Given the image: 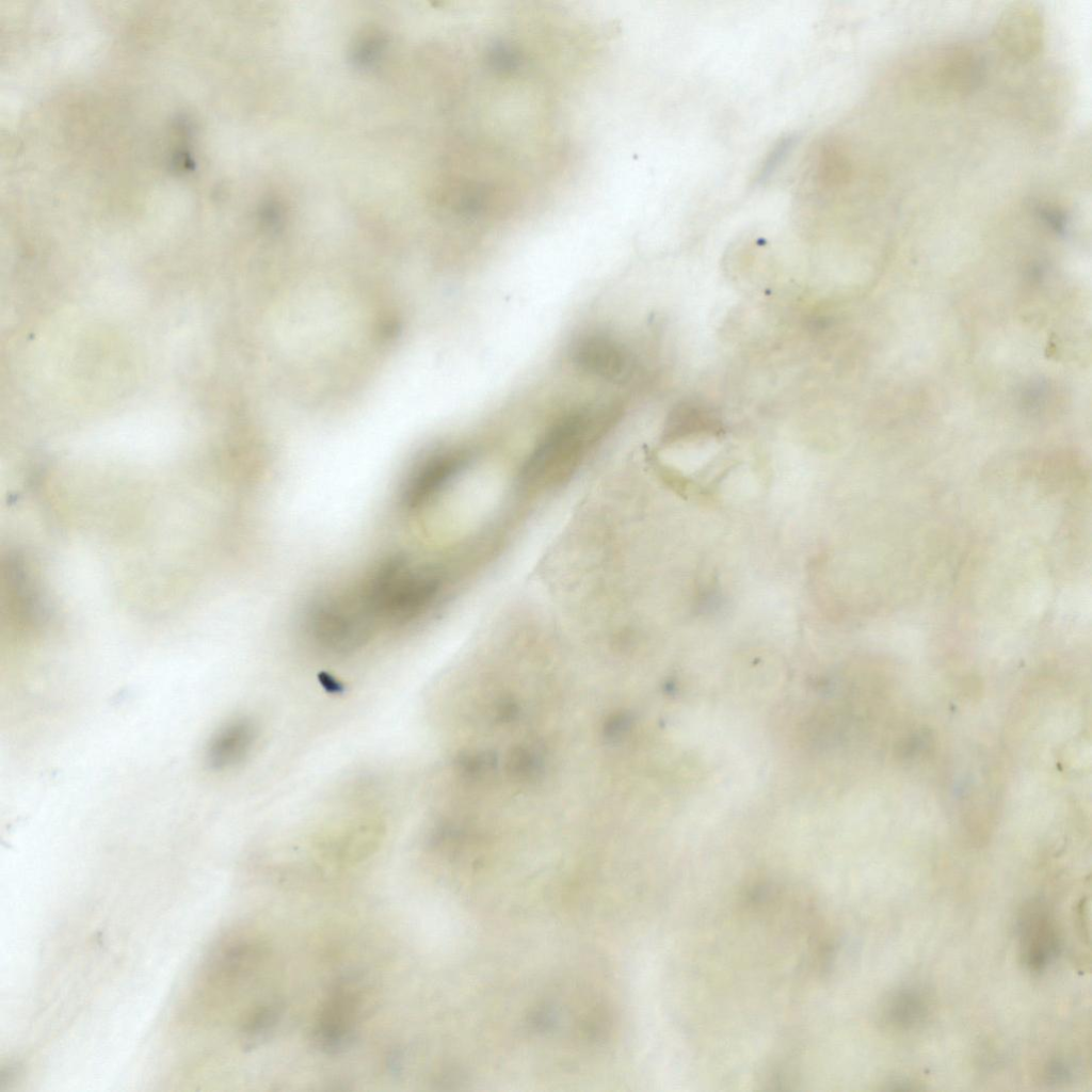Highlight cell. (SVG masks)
Instances as JSON below:
<instances>
[{
    "label": "cell",
    "instance_id": "6da1fadb",
    "mask_svg": "<svg viewBox=\"0 0 1092 1092\" xmlns=\"http://www.w3.org/2000/svg\"><path fill=\"white\" fill-rule=\"evenodd\" d=\"M617 418L619 407L613 403L590 405L562 416L528 456L520 471V485L531 488L564 480Z\"/></svg>",
    "mask_w": 1092,
    "mask_h": 1092
},
{
    "label": "cell",
    "instance_id": "7a4b0ae2",
    "mask_svg": "<svg viewBox=\"0 0 1092 1092\" xmlns=\"http://www.w3.org/2000/svg\"><path fill=\"white\" fill-rule=\"evenodd\" d=\"M982 51L968 43H953L925 52L910 67L913 92L934 101H952L975 92L985 76Z\"/></svg>",
    "mask_w": 1092,
    "mask_h": 1092
},
{
    "label": "cell",
    "instance_id": "3957f363",
    "mask_svg": "<svg viewBox=\"0 0 1092 1092\" xmlns=\"http://www.w3.org/2000/svg\"><path fill=\"white\" fill-rule=\"evenodd\" d=\"M303 626L311 643L331 654L360 647L375 628L355 591L314 598L305 610Z\"/></svg>",
    "mask_w": 1092,
    "mask_h": 1092
},
{
    "label": "cell",
    "instance_id": "277c9868",
    "mask_svg": "<svg viewBox=\"0 0 1092 1092\" xmlns=\"http://www.w3.org/2000/svg\"><path fill=\"white\" fill-rule=\"evenodd\" d=\"M475 452L468 447H448L420 459L407 470L400 487L402 504L419 509L450 486L472 462Z\"/></svg>",
    "mask_w": 1092,
    "mask_h": 1092
},
{
    "label": "cell",
    "instance_id": "5b68a950",
    "mask_svg": "<svg viewBox=\"0 0 1092 1092\" xmlns=\"http://www.w3.org/2000/svg\"><path fill=\"white\" fill-rule=\"evenodd\" d=\"M1016 930L1022 964L1033 975L1044 973L1061 949L1056 920L1044 899L1032 898L1022 905Z\"/></svg>",
    "mask_w": 1092,
    "mask_h": 1092
},
{
    "label": "cell",
    "instance_id": "8992f818",
    "mask_svg": "<svg viewBox=\"0 0 1092 1092\" xmlns=\"http://www.w3.org/2000/svg\"><path fill=\"white\" fill-rule=\"evenodd\" d=\"M364 994L351 983L336 985L320 1010L315 1041L321 1049L336 1053L352 1040L357 1021L362 1014Z\"/></svg>",
    "mask_w": 1092,
    "mask_h": 1092
},
{
    "label": "cell",
    "instance_id": "52a82bcc",
    "mask_svg": "<svg viewBox=\"0 0 1092 1092\" xmlns=\"http://www.w3.org/2000/svg\"><path fill=\"white\" fill-rule=\"evenodd\" d=\"M568 355L576 368L606 381L623 380L630 368L629 354L623 343L600 330L578 334L569 346Z\"/></svg>",
    "mask_w": 1092,
    "mask_h": 1092
},
{
    "label": "cell",
    "instance_id": "ba28073f",
    "mask_svg": "<svg viewBox=\"0 0 1092 1092\" xmlns=\"http://www.w3.org/2000/svg\"><path fill=\"white\" fill-rule=\"evenodd\" d=\"M1044 34L1043 16L1030 2H1017L1006 9L995 28L1001 49L1022 62L1030 61L1041 52Z\"/></svg>",
    "mask_w": 1092,
    "mask_h": 1092
},
{
    "label": "cell",
    "instance_id": "9c48e42d",
    "mask_svg": "<svg viewBox=\"0 0 1092 1092\" xmlns=\"http://www.w3.org/2000/svg\"><path fill=\"white\" fill-rule=\"evenodd\" d=\"M933 1011L929 993L917 984L889 991L879 1009V1022L889 1032L911 1033L922 1028Z\"/></svg>",
    "mask_w": 1092,
    "mask_h": 1092
},
{
    "label": "cell",
    "instance_id": "30bf717a",
    "mask_svg": "<svg viewBox=\"0 0 1092 1092\" xmlns=\"http://www.w3.org/2000/svg\"><path fill=\"white\" fill-rule=\"evenodd\" d=\"M257 738L255 723L245 717L226 722L211 738L207 749V762L215 771H223L242 762Z\"/></svg>",
    "mask_w": 1092,
    "mask_h": 1092
},
{
    "label": "cell",
    "instance_id": "8fae6325",
    "mask_svg": "<svg viewBox=\"0 0 1092 1092\" xmlns=\"http://www.w3.org/2000/svg\"><path fill=\"white\" fill-rule=\"evenodd\" d=\"M716 420L706 407L697 404H680L671 414L665 428L668 438H677L692 432L714 429Z\"/></svg>",
    "mask_w": 1092,
    "mask_h": 1092
},
{
    "label": "cell",
    "instance_id": "7c38bea8",
    "mask_svg": "<svg viewBox=\"0 0 1092 1092\" xmlns=\"http://www.w3.org/2000/svg\"><path fill=\"white\" fill-rule=\"evenodd\" d=\"M1037 215L1051 231L1063 235L1066 230L1067 218L1065 212L1051 204H1041L1035 208Z\"/></svg>",
    "mask_w": 1092,
    "mask_h": 1092
},
{
    "label": "cell",
    "instance_id": "4fadbf2b",
    "mask_svg": "<svg viewBox=\"0 0 1092 1092\" xmlns=\"http://www.w3.org/2000/svg\"><path fill=\"white\" fill-rule=\"evenodd\" d=\"M1072 1069L1062 1058H1051L1044 1067V1079L1047 1085H1065L1072 1078Z\"/></svg>",
    "mask_w": 1092,
    "mask_h": 1092
},
{
    "label": "cell",
    "instance_id": "5bb4252c",
    "mask_svg": "<svg viewBox=\"0 0 1092 1092\" xmlns=\"http://www.w3.org/2000/svg\"><path fill=\"white\" fill-rule=\"evenodd\" d=\"M276 1011L263 1008L257 1011L245 1025V1032L252 1037L264 1033L276 1022Z\"/></svg>",
    "mask_w": 1092,
    "mask_h": 1092
},
{
    "label": "cell",
    "instance_id": "9a60e30c",
    "mask_svg": "<svg viewBox=\"0 0 1092 1092\" xmlns=\"http://www.w3.org/2000/svg\"><path fill=\"white\" fill-rule=\"evenodd\" d=\"M1047 395V387L1044 383L1037 381L1024 388L1022 402L1025 408L1030 411L1040 410L1043 406Z\"/></svg>",
    "mask_w": 1092,
    "mask_h": 1092
},
{
    "label": "cell",
    "instance_id": "2e32d148",
    "mask_svg": "<svg viewBox=\"0 0 1092 1092\" xmlns=\"http://www.w3.org/2000/svg\"><path fill=\"white\" fill-rule=\"evenodd\" d=\"M383 42L379 37L364 41L355 50L354 60L360 65H369L376 60L383 48Z\"/></svg>",
    "mask_w": 1092,
    "mask_h": 1092
},
{
    "label": "cell",
    "instance_id": "e0dca14e",
    "mask_svg": "<svg viewBox=\"0 0 1092 1092\" xmlns=\"http://www.w3.org/2000/svg\"><path fill=\"white\" fill-rule=\"evenodd\" d=\"M886 1089H888V1090H914V1089H916V1087L914 1086V1082L910 1081L906 1078H904V1079L903 1078H896V1079H894V1080H892L890 1082L887 1083Z\"/></svg>",
    "mask_w": 1092,
    "mask_h": 1092
}]
</instances>
